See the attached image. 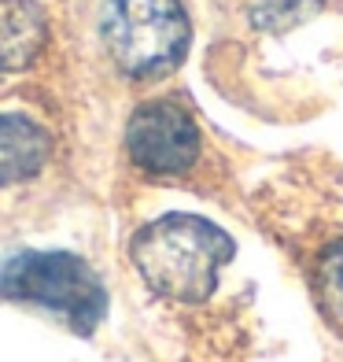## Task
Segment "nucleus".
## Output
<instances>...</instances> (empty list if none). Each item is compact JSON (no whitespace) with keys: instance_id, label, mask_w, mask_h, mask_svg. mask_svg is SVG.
Masks as SVG:
<instances>
[{"instance_id":"f257e3e1","label":"nucleus","mask_w":343,"mask_h":362,"mask_svg":"<svg viewBox=\"0 0 343 362\" xmlns=\"http://www.w3.org/2000/svg\"><path fill=\"white\" fill-rule=\"evenodd\" d=\"M233 252V237L200 215H162L129 240V259L148 288L181 303L207 300Z\"/></svg>"},{"instance_id":"f03ea898","label":"nucleus","mask_w":343,"mask_h":362,"mask_svg":"<svg viewBox=\"0 0 343 362\" xmlns=\"http://www.w3.org/2000/svg\"><path fill=\"white\" fill-rule=\"evenodd\" d=\"M100 34L111 59L129 78H162L188 52L181 0H104Z\"/></svg>"},{"instance_id":"7ed1b4c3","label":"nucleus","mask_w":343,"mask_h":362,"mask_svg":"<svg viewBox=\"0 0 343 362\" xmlns=\"http://www.w3.org/2000/svg\"><path fill=\"white\" fill-rule=\"evenodd\" d=\"M0 296L34 300L67 318L78 333H92L107 310V292L89 262L67 252H23L0 270Z\"/></svg>"},{"instance_id":"20e7f679","label":"nucleus","mask_w":343,"mask_h":362,"mask_svg":"<svg viewBox=\"0 0 343 362\" xmlns=\"http://www.w3.org/2000/svg\"><path fill=\"white\" fill-rule=\"evenodd\" d=\"M126 152L148 174H185L200 156V129L185 107L155 100L133 111L126 126Z\"/></svg>"},{"instance_id":"39448f33","label":"nucleus","mask_w":343,"mask_h":362,"mask_svg":"<svg viewBox=\"0 0 343 362\" xmlns=\"http://www.w3.org/2000/svg\"><path fill=\"white\" fill-rule=\"evenodd\" d=\"M48 152H52V141L34 119L0 111V185L34 177L44 167Z\"/></svg>"},{"instance_id":"423d86ee","label":"nucleus","mask_w":343,"mask_h":362,"mask_svg":"<svg viewBox=\"0 0 343 362\" xmlns=\"http://www.w3.org/2000/svg\"><path fill=\"white\" fill-rule=\"evenodd\" d=\"M44 45V11L37 0H0V78L23 71Z\"/></svg>"},{"instance_id":"0eeeda50","label":"nucleus","mask_w":343,"mask_h":362,"mask_svg":"<svg viewBox=\"0 0 343 362\" xmlns=\"http://www.w3.org/2000/svg\"><path fill=\"white\" fill-rule=\"evenodd\" d=\"M318 285H321V296L329 300L332 315L343 318V244L325 252L321 267H318Z\"/></svg>"}]
</instances>
